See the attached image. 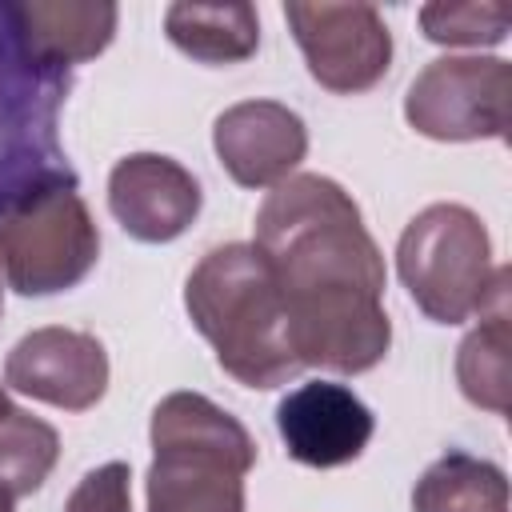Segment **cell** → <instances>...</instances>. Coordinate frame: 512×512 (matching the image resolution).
Listing matches in <instances>:
<instances>
[{
	"mask_svg": "<svg viewBox=\"0 0 512 512\" xmlns=\"http://www.w3.org/2000/svg\"><path fill=\"white\" fill-rule=\"evenodd\" d=\"M276 432L296 464L340 468L368 448L376 416L352 388L336 380H308L276 404Z\"/></svg>",
	"mask_w": 512,
	"mask_h": 512,
	"instance_id": "12",
	"label": "cell"
},
{
	"mask_svg": "<svg viewBox=\"0 0 512 512\" xmlns=\"http://www.w3.org/2000/svg\"><path fill=\"white\" fill-rule=\"evenodd\" d=\"M512 328H508V288L492 296V304L480 312V324L460 340L456 348V384L468 404L504 416L508 392H512Z\"/></svg>",
	"mask_w": 512,
	"mask_h": 512,
	"instance_id": "16",
	"label": "cell"
},
{
	"mask_svg": "<svg viewBox=\"0 0 512 512\" xmlns=\"http://www.w3.org/2000/svg\"><path fill=\"white\" fill-rule=\"evenodd\" d=\"M184 308L236 384L268 392L300 376L288 344V304L256 244L236 240L204 252L184 280Z\"/></svg>",
	"mask_w": 512,
	"mask_h": 512,
	"instance_id": "2",
	"label": "cell"
},
{
	"mask_svg": "<svg viewBox=\"0 0 512 512\" xmlns=\"http://www.w3.org/2000/svg\"><path fill=\"white\" fill-rule=\"evenodd\" d=\"M64 512H132V468L108 460L76 480L64 500Z\"/></svg>",
	"mask_w": 512,
	"mask_h": 512,
	"instance_id": "20",
	"label": "cell"
},
{
	"mask_svg": "<svg viewBox=\"0 0 512 512\" xmlns=\"http://www.w3.org/2000/svg\"><path fill=\"white\" fill-rule=\"evenodd\" d=\"M420 32L444 48H488L508 36V12L500 4H424Z\"/></svg>",
	"mask_w": 512,
	"mask_h": 512,
	"instance_id": "19",
	"label": "cell"
},
{
	"mask_svg": "<svg viewBox=\"0 0 512 512\" xmlns=\"http://www.w3.org/2000/svg\"><path fill=\"white\" fill-rule=\"evenodd\" d=\"M100 260L96 220L76 184H44L0 212V264L20 296L76 288Z\"/></svg>",
	"mask_w": 512,
	"mask_h": 512,
	"instance_id": "6",
	"label": "cell"
},
{
	"mask_svg": "<svg viewBox=\"0 0 512 512\" xmlns=\"http://www.w3.org/2000/svg\"><path fill=\"white\" fill-rule=\"evenodd\" d=\"M12 408H16V404H12V400H8V388H4V384H0V416H8V412H12Z\"/></svg>",
	"mask_w": 512,
	"mask_h": 512,
	"instance_id": "22",
	"label": "cell"
},
{
	"mask_svg": "<svg viewBox=\"0 0 512 512\" xmlns=\"http://www.w3.org/2000/svg\"><path fill=\"white\" fill-rule=\"evenodd\" d=\"M164 32L200 64H240L260 48V16L252 4H168Z\"/></svg>",
	"mask_w": 512,
	"mask_h": 512,
	"instance_id": "15",
	"label": "cell"
},
{
	"mask_svg": "<svg viewBox=\"0 0 512 512\" xmlns=\"http://www.w3.org/2000/svg\"><path fill=\"white\" fill-rule=\"evenodd\" d=\"M64 92L68 76L24 48L16 8L0 4V212L32 188L76 184L56 144V108Z\"/></svg>",
	"mask_w": 512,
	"mask_h": 512,
	"instance_id": "5",
	"label": "cell"
},
{
	"mask_svg": "<svg viewBox=\"0 0 512 512\" xmlns=\"http://www.w3.org/2000/svg\"><path fill=\"white\" fill-rule=\"evenodd\" d=\"M0 512H16V496L0 488Z\"/></svg>",
	"mask_w": 512,
	"mask_h": 512,
	"instance_id": "21",
	"label": "cell"
},
{
	"mask_svg": "<svg viewBox=\"0 0 512 512\" xmlns=\"http://www.w3.org/2000/svg\"><path fill=\"white\" fill-rule=\"evenodd\" d=\"M200 180L172 156L132 152L108 172V212L140 244H168L200 216Z\"/></svg>",
	"mask_w": 512,
	"mask_h": 512,
	"instance_id": "11",
	"label": "cell"
},
{
	"mask_svg": "<svg viewBox=\"0 0 512 512\" xmlns=\"http://www.w3.org/2000/svg\"><path fill=\"white\" fill-rule=\"evenodd\" d=\"M412 512H508V476L472 452H444L412 488Z\"/></svg>",
	"mask_w": 512,
	"mask_h": 512,
	"instance_id": "17",
	"label": "cell"
},
{
	"mask_svg": "<svg viewBox=\"0 0 512 512\" xmlns=\"http://www.w3.org/2000/svg\"><path fill=\"white\" fill-rule=\"evenodd\" d=\"M284 304H288V344L300 368L360 376L372 372L392 348V320L384 312V296L328 292Z\"/></svg>",
	"mask_w": 512,
	"mask_h": 512,
	"instance_id": "9",
	"label": "cell"
},
{
	"mask_svg": "<svg viewBox=\"0 0 512 512\" xmlns=\"http://www.w3.org/2000/svg\"><path fill=\"white\" fill-rule=\"evenodd\" d=\"M308 76L336 92L356 96L376 88L392 68V32L372 4H284Z\"/></svg>",
	"mask_w": 512,
	"mask_h": 512,
	"instance_id": "8",
	"label": "cell"
},
{
	"mask_svg": "<svg viewBox=\"0 0 512 512\" xmlns=\"http://www.w3.org/2000/svg\"><path fill=\"white\" fill-rule=\"evenodd\" d=\"M0 312H4V288H0Z\"/></svg>",
	"mask_w": 512,
	"mask_h": 512,
	"instance_id": "23",
	"label": "cell"
},
{
	"mask_svg": "<svg viewBox=\"0 0 512 512\" xmlns=\"http://www.w3.org/2000/svg\"><path fill=\"white\" fill-rule=\"evenodd\" d=\"M12 8H16L24 48L40 64L60 72L100 56L112 44L116 20H120V8L104 0L96 4L92 0H24Z\"/></svg>",
	"mask_w": 512,
	"mask_h": 512,
	"instance_id": "14",
	"label": "cell"
},
{
	"mask_svg": "<svg viewBox=\"0 0 512 512\" xmlns=\"http://www.w3.org/2000/svg\"><path fill=\"white\" fill-rule=\"evenodd\" d=\"M396 272L412 304L436 324H464L508 288V268L492 264L484 220L464 204L416 212L396 240Z\"/></svg>",
	"mask_w": 512,
	"mask_h": 512,
	"instance_id": "4",
	"label": "cell"
},
{
	"mask_svg": "<svg viewBox=\"0 0 512 512\" xmlns=\"http://www.w3.org/2000/svg\"><path fill=\"white\" fill-rule=\"evenodd\" d=\"M4 384L64 412H88L108 392V352L80 328H36L4 360Z\"/></svg>",
	"mask_w": 512,
	"mask_h": 512,
	"instance_id": "10",
	"label": "cell"
},
{
	"mask_svg": "<svg viewBox=\"0 0 512 512\" xmlns=\"http://www.w3.org/2000/svg\"><path fill=\"white\" fill-rule=\"evenodd\" d=\"M512 68L500 56H440L404 92V120L428 140H504Z\"/></svg>",
	"mask_w": 512,
	"mask_h": 512,
	"instance_id": "7",
	"label": "cell"
},
{
	"mask_svg": "<svg viewBox=\"0 0 512 512\" xmlns=\"http://www.w3.org/2000/svg\"><path fill=\"white\" fill-rule=\"evenodd\" d=\"M212 148L240 188H276L308 156V128L288 104L240 100L216 116Z\"/></svg>",
	"mask_w": 512,
	"mask_h": 512,
	"instance_id": "13",
	"label": "cell"
},
{
	"mask_svg": "<svg viewBox=\"0 0 512 512\" xmlns=\"http://www.w3.org/2000/svg\"><path fill=\"white\" fill-rule=\"evenodd\" d=\"M60 460V436L40 416L12 408L0 416V488L12 496H32L44 488Z\"/></svg>",
	"mask_w": 512,
	"mask_h": 512,
	"instance_id": "18",
	"label": "cell"
},
{
	"mask_svg": "<svg viewBox=\"0 0 512 512\" xmlns=\"http://www.w3.org/2000/svg\"><path fill=\"white\" fill-rule=\"evenodd\" d=\"M252 244L276 272L284 300L328 292L384 296V256L356 200L320 172L288 176L264 196Z\"/></svg>",
	"mask_w": 512,
	"mask_h": 512,
	"instance_id": "1",
	"label": "cell"
},
{
	"mask_svg": "<svg viewBox=\"0 0 512 512\" xmlns=\"http://www.w3.org/2000/svg\"><path fill=\"white\" fill-rule=\"evenodd\" d=\"M148 436V512H244L256 440L232 412L200 392H168L152 408Z\"/></svg>",
	"mask_w": 512,
	"mask_h": 512,
	"instance_id": "3",
	"label": "cell"
}]
</instances>
